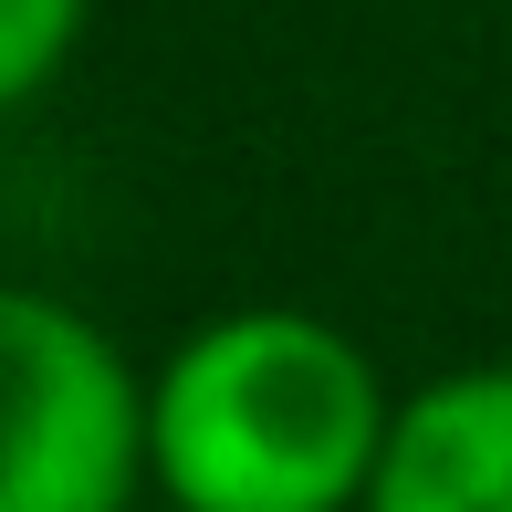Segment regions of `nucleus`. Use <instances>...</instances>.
Wrapping results in <instances>:
<instances>
[{
  "instance_id": "nucleus-1",
  "label": "nucleus",
  "mask_w": 512,
  "mask_h": 512,
  "mask_svg": "<svg viewBox=\"0 0 512 512\" xmlns=\"http://www.w3.org/2000/svg\"><path fill=\"white\" fill-rule=\"evenodd\" d=\"M387 387L324 314H220L147 387V471L189 512H345L387 460Z\"/></svg>"
},
{
  "instance_id": "nucleus-2",
  "label": "nucleus",
  "mask_w": 512,
  "mask_h": 512,
  "mask_svg": "<svg viewBox=\"0 0 512 512\" xmlns=\"http://www.w3.org/2000/svg\"><path fill=\"white\" fill-rule=\"evenodd\" d=\"M147 398L126 356L53 293L0 283V512H126Z\"/></svg>"
},
{
  "instance_id": "nucleus-3",
  "label": "nucleus",
  "mask_w": 512,
  "mask_h": 512,
  "mask_svg": "<svg viewBox=\"0 0 512 512\" xmlns=\"http://www.w3.org/2000/svg\"><path fill=\"white\" fill-rule=\"evenodd\" d=\"M366 512H512V366H460L387 418Z\"/></svg>"
},
{
  "instance_id": "nucleus-4",
  "label": "nucleus",
  "mask_w": 512,
  "mask_h": 512,
  "mask_svg": "<svg viewBox=\"0 0 512 512\" xmlns=\"http://www.w3.org/2000/svg\"><path fill=\"white\" fill-rule=\"evenodd\" d=\"M74 32H84V0H0V105L53 84V63L74 53Z\"/></svg>"
},
{
  "instance_id": "nucleus-5",
  "label": "nucleus",
  "mask_w": 512,
  "mask_h": 512,
  "mask_svg": "<svg viewBox=\"0 0 512 512\" xmlns=\"http://www.w3.org/2000/svg\"><path fill=\"white\" fill-rule=\"evenodd\" d=\"M157 512H189V502H157Z\"/></svg>"
}]
</instances>
